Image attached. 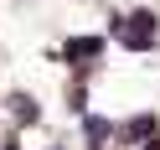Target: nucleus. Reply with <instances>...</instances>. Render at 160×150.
<instances>
[{
  "mask_svg": "<svg viewBox=\"0 0 160 150\" xmlns=\"http://www.w3.org/2000/svg\"><path fill=\"white\" fill-rule=\"evenodd\" d=\"M114 36L129 47V52H150V47L160 42V26H155V16H150V11H129V16H119V21H114Z\"/></svg>",
  "mask_w": 160,
  "mask_h": 150,
  "instance_id": "1",
  "label": "nucleus"
},
{
  "mask_svg": "<svg viewBox=\"0 0 160 150\" xmlns=\"http://www.w3.org/2000/svg\"><path fill=\"white\" fill-rule=\"evenodd\" d=\"M145 150H160V140H155V145H150V140H145Z\"/></svg>",
  "mask_w": 160,
  "mask_h": 150,
  "instance_id": "6",
  "label": "nucleus"
},
{
  "mask_svg": "<svg viewBox=\"0 0 160 150\" xmlns=\"http://www.w3.org/2000/svg\"><path fill=\"white\" fill-rule=\"evenodd\" d=\"M83 135L93 140V150H108V140H114L119 129L108 124V119H93V114H88V119H83Z\"/></svg>",
  "mask_w": 160,
  "mask_h": 150,
  "instance_id": "3",
  "label": "nucleus"
},
{
  "mask_svg": "<svg viewBox=\"0 0 160 150\" xmlns=\"http://www.w3.org/2000/svg\"><path fill=\"white\" fill-rule=\"evenodd\" d=\"M98 52H103V36H72V42L62 47V57H67L72 67H83L88 57H98Z\"/></svg>",
  "mask_w": 160,
  "mask_h": 150,
  "instance_id": "2",
  "label": "nucleus"
},
{
  "mask_svg": "<svg viewBox=\"0 0 160 150\" xmlns=\"http://www.w3.org/2000/svg\"><path fill=\"white\" fill-rule=\"evenodd\" d=\"M11 114L21 119V124H36V119H42V104H36L31 93H11Z\"/></svg>",
  "mask_w": 160,
  "mask_h": 150,
  "instance_id": "4",
  "label": "nucleus"
},
{
  "mask_svg": "<svg viewBox=\"0 0 160 150\" xmlns=\"http://www.w3.org/2000/svg\"><path fill=\"white\" fill-rule=\"evenodd\" d=\"M150 129H155V114H134L124 124V140H139V135H150Z\"/></svg>",
  "mask_w": 160,
  "mask_h": 150,
  "instance_id": "5",
  "label": "nucleus"
}]
</instances>
